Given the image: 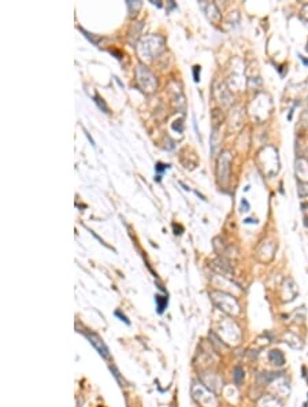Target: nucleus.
<instances>
[{"instance_id": "4", "label": "nucleus", "mask_w": 308, "mask_h": 407, "mask_svg": "<svg viewBox=\"0 0 308 407\" xmlns=\"http://www.w3.org/2000/svg\"><path fill=\"white\" fill-rule=\"evenodd\" d=\"M233 377H234V383L236 384H241V381L244 378V369L241 368V366H237V368L234 369V372H233Z\"/></svg>"}, {"instance_id": "7", "label": "nucleus", "mask_w": 308, "mask_h": 407, "mask_svg": "<svg viewBox=\"0 0 308 407\" xmlns=\"http://www.w3.org/2000/svg\"><path fill=\"white\" fill-rule=\"evenodd\" d=\"M199 71H200V66H193V80L195 83H199Z\"/></svg>"}, {"instance_id": "1", "label": "nucleus", "mask_w": 308, "mask_h": 407, "mask_svg": "<svg viewBox=\"0 0 308 407\" xmlns=\"http://www.w3.org/2000/svg\"><path fill=\"white\" fill-rule=\"evenodd\" d=\"M85 338L89 340V343L99 351V354H100L103 358H108V356H110L107 346H106V344L103 343V340H100L96 335H93V333H85Z\"/></svg>"}, {"instance_id": "5", "label": "nucleus", "mask_w": 308, "mask_h": 407, "mask_svg": "<svg viewBox=\"0 0 308 407\" xmlns=\"http://www.w3.org/2000/svg\"><path fill=\"white\" fill-rule=\"evenodd\" d=\"M167 169H170V165L167 163H162V162H158L155 165V171L158 173V176H162L163 171H166Z\"/></svg>"}, {"instance_id": "2", "label": "nucleus", "mask_w": 308, "mask_h": 407, "mask_svg": "<svg viewBox=\"0 0 308 407\" xmlns=\"http://www.w3.org/2000/svg\"><path fill=\"white\" fill-rule=\"evenodd\" d=\"M269 359L271 361V363L276 365V366H282V365H285V356H284V354L281 353V351H278V350L270 351Z\"/></svg>"}, {"instance_id": "11", "label": "nucleus", "mask_w": 308, "mask_h": 407, "mask_svg": "<svg viewBox=\"0 0 308 407\" xmlns=\"http://www.w3.org/2000/svg\"><path fill=\"white\" fill-rule=\"evenodd\" d=\"M244 222H245V223H256L258 221H256V220H252V218H248V220H245Z\"/></svg>"}, {"instance_id": "9", "label": "nucleus", "mask_w": 308, "mask_h": 407, "mask_svg": "<svg viewBox=\"0 0 308 407\" xmlns=\"http://www.w3.org/2000/svg\"><path fill=\"white\" fill-rule=\"evenodd\" d=\"M241 206H243V208H245V210H243V211H249V203H248L245 199H243V202H241Z\"/></svg>"}, {"instance_id": "6", "label": "nucleus", "mask_w": 308, "mask_h": 407, "mask_svg": "<svg viewBox=\"0 0 308 407\" xmlns=\"http://www.w3.org/2000/svg\"><path fill=\"white\" fill-rule=\"evenodd\" d=\"M93 99H95V103H96V104L99 106V108H100V110H103V113H108V108H107V106H106V103H104V100L101 99L99 95H96V96H95Z\"/></svg>"}, {"instance_id": "8", "label": "nucleus", "mask_w": 308, "mask_h": 407, "mask_svg": "<svg viewBox=\"0 0 308 407\" xmlns=\"http://www.w3.org/2000/svg\"><path fill=\"white\" fill-rule=\"evenodd\" d=\"M115 315H116V317H119V318H121V321H123L125 323H128V325L130 323V321H129V320H128V318H126L125 315L121 314V311H115Z\"/></svg>"}, {"instance_id": "12", "label": "nucleus", "mask_w": 308, "mask_h": 407, "mask_svg": "<svg viewBox=\"0 0 308 407\" xmlns=\"http://www.w3.org/2000/svg\"><path fill=\"white\" fill-rule=\"evenodd\" d=\"M155 181H156V183H161V181H162V176L155 177Z\"/></svg>"}, {"instance_id": "3", "label": "nucleus", "mask_w": 308, "mask_h": 407, "mask_svg": "<svg viewBox=\"0 0 308 407\" xmlns=\"http://www.w3.org/2000/svg\"><path fill=\"white\" fill-rule=\"evenodd\" d=\"M155 302H156V305H158V313H159V314H163L164 308H166L167 303H169V299H167L166 296L156 295V296H155Z\"/></svg>"}, {"instance_id": "10", "label": "nucleus", "mask_w": 308, "mask_h": 407, "mask_svg": "<svg viewBox=\"0 0 308 407\" xmlns=\"http://www.w3.org/2000/svg\"><path fill=\"white\" fill-rule=\"evenodd\" d=\"M85 136H86V137H88V140H89V141H91V144H92L93 147L96 146V144H95V141H93V138L91 137V136H89V133H86V132H85Z\"/></svg>"}]
</instances>
